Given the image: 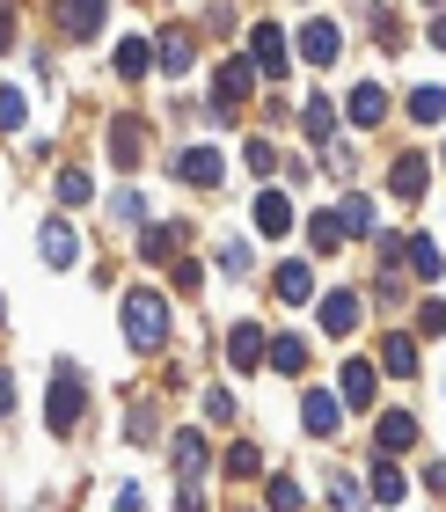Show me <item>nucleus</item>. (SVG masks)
Masks as SVG:
<instances>
[{
  "mask_svg": "<svg viewBox=\"0 0 446 512\" xmlns=\"http://www.w3.org/2000/svg\"><path fill=\"white\" fill-rule=\"evenodd\" d=\"M125 344L132 352H161L169 344V300L161 293H125Z\"/></svg>",
  "mask_w": 446,
  "mask_h": 512,
  "instance_id": "nucleus-1",
  "label": "nucleus"
},
{
  "mask_svg": "<svg viewBox=\"0 0 446 512\" xmlns=\"http://www.w3.org/2000/svg\"><path fill=\"white\" fill-rule=\"evenodd\" d=\"M81 410H88V381H81V366L66 359L59 374H52V403H44V425H52V432H74V425H81Z\"/></svg>",
  "mask_w": 446,
  "mask_h": 512,
  "instance_id": "nucleus-2",
  "label": "nucleus"
},
{
  "mask_svg": "<svg viewBox=\"0 0 446 512\" xmlns=\"http://www.w3.org/2000/svg\"><path fill=\"white\" fill-rule=\"evenodd\" d=\"M37 249H44V264H52V271H74V264H81V256H88V249H81V227H74V220H66V213L37 227Z\"/></svg>",
  "mask_w": 446,
  "mask_h": 512,
  "instance_id": "nucleus-3",
  "label": "nucleus"
},
{
  "mask_svg": "<svg viewBox=\"0 0 446 512\" xmlns=\"http://www.w3.org/2000/svg\"><path fill=\"white\" fill-rule=\"evenodd\" d=\"M249 66H256V81H286V37H278V22H249Z\"/></svg>",
  "mask_w": 446,
  "mask_h": 512,
  "instance_id": "nucleus-4",
  "label": "nucleus"
},
{
  "mask_svg": "<svg viewBox=\"0 0 446 512\" xmlns=\"http://www.w3.org/2000/svg\"><path fill=\"white\" fill-rule=\"evenodd\" d=\"M337 374H344L337 381V403L344 410H373V395H381V366H373V359H344Z\"/></svg>",
  "mask_w": 446,
  "mask_h": 512,
  "instance_id": "nucleus-5",
  "label": "nucleus"
},
{
  "mask_svg": "<svg viewBox=\"0 0 446 512\" xmlns=\"http://www.w3.org/2000/svg\"><path fill=\"white\" fill-rule=\"evenodd\" d=\"M249 88H256V66L249 59H227L220 81H213V118H234V110L249 103Z\"/></svg>",
  "mask_w": 446,
  "mask_h": 512,
  "instance_id": "nucleus-6",
  "label": "nucleus"
},
{
  "mask_svg": "<svg viewBox=\"0 0 446 512\" xmlns=\"http://www.w3.org/2000/svg\"><path fill=\"white\" fill-rule=\"evenodd\" d=\"M264 322H234V330H227V366H234V374H256V366H264Z\"/></svg>",
  "mask_w": 446,
  "mask_h": 512,
  "instance_id": "nucleus-7",
  "label": "nucleus"
},
{
  "mask_svg": "<svg viewBox=\"0 0 446 512\" xmlns=\"http://www.w3.org/2000/svg\"><path fill=\"white\" fill-rule=\"evenodd\" d=\"M300 425H308L315 439H337V425H344V403H337L330 388H308V395H300Z\"/></svg>",
  "mask_w": 446,
  "mask_h": 512,
  "instance_id": "nucleus-8",
  "label": "nucleus"
},
{
  "mask_svg": "<svg viewBox=\"0 0 446 512\" xmlns=\"http://www.w3.org/2000/svg\"><path fill=\"white\" fill-rule=\"evenodd\" d=\"M103 8H110V0H59V30L74 37V44H88V37L103 30Z\"/></svg>",
  "mask_w": 446,
  "mask_h": 512,
  "instance_id": "nucleus-9",
  "label": "nucleus"
},
{
  "mask_svg": "<svg viewBox=\"0 0 446 512\" xmlns=\"http://www.w3.org/2000/svg\"><path fill=\"white\" fill-rule=\"evenodd\" d=\"M139 154H147V125L139 118H110V161L117 169H139Z\"/></svg>",
  "mask_w": 446,
  "mask_h": 512,
  "instance_id": "nucleus-10",
  "label": "nucleus"
},
{
  "mask_svg": "<svg viewBox=\"0 0 446 512\" xmlns=\"http://www.w3.org/2000/svg\"><path fill=\"white\" fill-rule=\"evenodd\" d=\"M425 183H432V161H425V154H403V161L388 169V191H395V198H410V205L425 198Z\"/></svg>",
  "mask_w": 446,
  "mask_h": 512,
  "instance_id": "nucleus-11",
  "label": "nucleus"
},
{
  "mask_svg": "<svg viewBox=\"0 0 446 512\" xmlns=\"http://www.w3.org/2000/svg\"><path fill=\"white\" fill-rule=\"evenodd\" d=\"M322 330H330V337H351V330H359V293H351V286L322 293Z\"/></svg>",
  "mask_w": 446,
  "mask_h": 512,
  "instance_id": "nucleus-12",
  "label": "nucleus"
},
{
  "mask_svg": "<svg viewBox=\"0 0 446 512\" xmlns=\"http://www.w3.org/2000/svg\"><path fill=\"white\" fill-rule=\"evenodd\" d=\"M373 439H381V454H410V447H417V417H410V410H381Z\"/></svg>",
  "mask_w": 446,
  "mask_h": 512,
  "instance_id": "nucleus-13",
  "label": "nucleus"
},
{
  "mask_svg": "<svg viewBox=\"0 0 446 512\" xmlns=\"http://www.w3.org/2000/svg\"><path fill=\"white\" fill-rule=\"evenodd\" d=\"M344 110H351V125H381V118H388V88H381V81H359V88L344 96Z\"/></svg>",
  "mask_w": 446,
  "mask_h": 512,
  "instance_id": "nucleus-14",
  "label": "nucleus"
},
{
  "mask_svg": "<svg viewBox=\"0 0 446 512\" xmlns=\"http://www.w3.org/2000/svg\"><path fill=\"white\" fill-rule=\"evenodd\" d=\"M256 235H293V198L286 191H264V198H256Z\"/></svg>",
  "mask_w": 446,
  "mask_h": 512,
  "instance_id": "nucleus-15",
  "label": "nucleus"
},
{
  "mask_svg": "<svg viewBox=\"0 0 446 512\" xmlns=\"http://www.w3.org/2000/svg\"><path fill=\"white\" fill-rule=\"evenodd\" d=\"M337 52H344L337 22H308V30H300V59H308V66H330Z\"/></svg>",
  "mask_w": 446,
  "mask_h": 512,
  "instance_id": "nucleus-16",
  "label": "nucleus"
},
{
  "mask_svg": "<svg viewBox=\"0 0 446 512\" xmlns=\"http://www.w3.org/2000/svg\"><path fill=\"white\" fill-rule=\"evenodd\" d=\"M176 176L198 183V191H213V183H220V154H213V147H183V154H176Z\"/></svg>",
  "mask_w": 446,
  "mask_h": 512,
  "instance_id": "nucleus-17",
  "label": "nucleus"
},
{
  "mask_svg": "<svg viewBox=\"0 0 446 512\" xmlns=\"http://www.w3.org/2000/svg\"><path fill=\"white\" fill-rule=\"evenodd\" d=\"M308 293H315V264H300V256H286V264H278V300H286V308H300Z\"/></svg>",
  "mask_w": 446,
  "mask_h": 512,
  "instance_id": "nucleus-18",
  "label": "nucleus"
},
{
  "mask_svg": "<svg viewBox=\"0 0 446 512\" xmlns=\"http://www.w3.org/2000/svg\"><path fill=\"white\" fill-rule=\"evenodd\" d=\"M300 132H308V139H337V103L308 96V103H300Z\"/></svg>",
  "mask_w": 446,
  "mask_h": 512,
  "instance_id": "nucleus-19",
  "label": "nucleus"
},
{
  "mask_svg": "<svg viewBox=\"0 0 446 512\" xmlns=\"http://www.w3.org/2000/svg\"><path fill=\"white\" fill-rule=\"evenodd\" d=\"M220 469H227L234 483H249V476H264V447H256V439H234V447H227V461H220Z\"/></svg>",
  "mask_w": 446,
  "mask_h": 512,
  "instance_id": "nucleus-20",
  "label": "nucleus"
},
{
  "mask_svg": "<svg viewBox=\"0 0 446 512\" xmlns=\"http://www.w3.org/2000/svg\"><path fill=\"white\" fill-rule=\"evenodd\" d=\"M403 264H410L417 278H439V271H446V256H439L432 235H410V242H403Z\"/></svg>",
  "mask_w": 446,
  "mask_h": 512,
  "instance_id": "nucleus-21",
  "label": "nucleus"
},
{
  "mask_svg": "<svg viewBox=\"0 0 446 512\" xmlns=\"http://www.w3.org/2000/svg\"><path fill=\"white\" fill-rule=\"evenodd\" d=\"M264 359H271V374H300V366H308V344L286 330V337H271V344H264Z\"/></svg>",
  "mask_w": 446,
  "mask_h": 512,
  "instance_id": "nucleus-22",
  "label": "nucleus"
},
{
  "mask_svg": "<svg viewBox=\"0 0 446 512\" xmlns=\"http://www.w3.org/2000/svg\"><path fill=\"white\" fill-rule=\"evenodd\" d=\"M373 498H381V505H403V498H410V483H403V469H395V454L373 461Z\"/></svg>",
  "mask_w": 446,
  "mask_h": 512,
  "instance_id": "nucleus-23",
  "label": "nucleus"
},
{
  "mask_svg": "<svg viewBox=\"0 0 446 512\" xmlns=\"http://www.w3.org/2000/svg\"><path fill=\"white\" fill-rule=\"evenodd\" d=\"M381 374H403V381L417 374V344H410L403 330H395V337H381Z\"/></svg>",
  "mask_w": 446,
  "mask_h": 512,
  "instance_id": "nucleus-24",
  "label": "nucleus"
},
{
  "mask_svg": "<svg viewBox=\"0 0 446 512\" xmlns=\"http://www.w3.org/2000/svg\"><path fill=\"white\" fill-rule=\"evenodd\" d=\"M169 461H176L183 476H198L205 461H213V447H205V432H176V447H169Z\"/></svg>",
  "mask_w": 446,
  "mask_h": 512,
  "instance_id": "nucleus-25",
  "label": "nucleus"
},
{
  "mask_svg": "<svg viewBox=\"0 0 446 512\" xmlns=\"http://www.w3.org/2000/svg\"><path fill=\"white\" fill-rule=\"evenodd\" d=\"M161 74H183V66H191V30H176V22H169V30H161Z\"/></svg>",
  "mask_w": 446,
  "mask_h": 512,
  "instance_id": "nucleus-26",
  "label": "nucleus"
},
{
  "mask_svg": "<svg viewBox=\"0 0 446 512\" xmlns=\"http://www.w3.org/2000/svg\"><path fill=\"white\" fill-rule=\"evenodd\" d=\"M176 242H183V227H147V235H139V256H147V264H176Z\"/></svg>",
  "mask_w": 446,
  "mask_h": 512,
  "instance_id": "nucleus-27",
  "label": "nucleus"
},
{
  "mask_svg": "<svg viewBox=\"0 0 446 512\" xmlns=\"http://www.w3.org/2000/svg\"><path fill=\"white\" fill-rule=\"evenodd\" d=\"M410 118H417V125H439V118H446V88H425V81H417V88H410Z\"/></svg>",
  "mask_w": 446,
  "mask_h": 512,
  "instance_id": "nucleus-28",
  "label": "nucleus"
},
{
  "mask_svg": "<svg viewBox=\"0 0 446 512\" xmlns=\"http://www.w3.org/2000/svg\"><path fill=\"white\" fill-rule=\"evenodd\" d=\"M88 198H96V183H88V169H59V205H66V213H81Z\"/></svg>",
  "mask_w": 446,
  "mask_h": 512,
  "instance_id": "nucleus-29",
  "label": "nucleus"
},
{
  "mask_svg": "<svg viewBox=\"0 0 446 512\" xmlns=\"http://www.w3.org/2000/svg\"><path fill=\"white\" fill-rule=\"evenodd\" d=\"M308 242H315V256H337V249H344V227H337V213H315V220H308Z\"/></svg>",
  "mask_w": 446,
  "mask_h": 512,
  "instance_id": "nucleus-30",
  "label": "nucleus"
},
{
  "mask_svg": "<svg viewBox=\"0 0 446 512\" xmlns=\"http://www.w3.org/2000/svg\"><path fill=\"white\" fill-rule=\"evenodd\" d=\"M147 66H154L147 37H125V44H117V74H125V81H139V74H147Z\"/></svg>",
  "mask_w": 446,
  "mask_h": 512,
  "instance_id": "nucleus-31",
  "label": "nucleus"
},
{
  "mask_svg": "<svg viewBox=\"0 0 446 512\" xmlns=\"http://www.w3.org/2000/svg\"><path fill=\"white\" fill-rule=\"evenodd\" d=\"M110 213H117V227H139V220H147V198H139L132 183H125V191L110 198Z\"/></svg>",
  "mask_w": 446,
  "mask_h": 512,
  "instance_id": "nucleus-32",
  "label": "nucleus"
},
{
  "mask_svg": "<svg viewBox=\"0 0 446 512\" xmlns=\"http://www.w3.org/2000/svg\"><path fill=\"white\" fill-rule=\"evenodd\" d=\"M337 227H344V235H373V205H366V198H344Z\"/></svg>",
  "mask_w": 446,
  "mask_h": 512,
  "instance_id": "nucleus-33",
  "label": "nucleus"
},
{
  "mask_svg": "<svg viewBox=\"0 0 446 512\" xmlns=\"http://www.w3.org/2000/svg\"><path fill=\"white\" fill-rule=\"evenodd\" d=\"M125 439H132V447H147V439H154V403H132L125 410Z\"/></svg>",
  "mask_w": 446,
  "mask_h": 512,
  "instance_id": "nucleus-34",
  "label": "nucleus"
},
{
  "mask_svg": "<svg viewBox=\"0 0 446 512\" xmlns=\"http://www.w3.org/2000/svg\"><path fill=\"white\" fill-rule=\"evenodd\" d=\"M300 505H308V491L293 476H271V512H300Z\"/></svg>",
  "mask_w": 446,
  "mask_h": 512,
  "instance_id": "nucleus-35",
  "label": "nucleus"
},
{
  "mask_svg": "<svg viewBox=\"0 0 446 512\" xmlns=\"http://www.w3.org/2000/svg\"><path fill=\"white\" fill-rule=\"evenodd\" d=\"M22 118H30V103H22L15 88H0V132H22Z\"/></svg>",
  "mask_w": 446,
  "mask_h": 512,
  "instance_id": "nucleus-36",
  "label": "nucleus"
},
{
  "mask_svg": "<svg viewBox=\"0 0 446 512\" xmlns=\"http://www.w3.org/2000/svg\"><path fill=\"white\" fill-rule=\"evenodd\" d=\"M220 271H234V278L249 271V242H242V235H227V242H220Z\"/></svg>",
  "mask_w": 446,
  "mask_h": 512,
  "instance_id": "nucleus-37",
  "label": "nucleus"
},
{
  "mask_svg": "<svg viewBox=\"0 0 446 512\" xmlns=\"http://www.w3.org/2000/svg\"><path fill=\"white\" fill-rule=\"evenodd\" d=\"M330 491H337V498H330L337 512H359V505H366V498H359V476H330Z\"/></svg>",
  "mask_w": 446,
  "mask_h": 512,
  "instance_id": "nucleus-38",
  "label": "nucleus"
},
{
  "mask_svg": "<svg viewBox=\"0 0 446 512\" xmlns=\"http://www.w3.org/2000/svg\"><path fill=\"white\" fill-rule=\"evenodd\" d=\"M417 330H425V337H446V300H425V308H417Z\"/></svg>",
  "mask_w": 446,
  "mask_h": 512,
  "instance_id": "nucleus-39",
  "label": "nucleus"
},
{
  "mask_svg": "<svg viewBox=\"0 0 446 512\" xmlns=\"http://www.w3.org/2000/svg\"><path fill=\"white\" fill-rule=\"evenodd\" d=\"M249 169H256V176H271V169H278V147H264V139H249Z\"/></svg>",
  "mask_w": 446,
  "mask_h": 512,
  "instance_id": "nucleus-40",
  "label": "nucleus"
},
{
  "mask_svg": "<svg viewBox=\"0 0 446 512\" xmlns=\"http://www.w3.org/2000/svg\"><path fill=\"white\" fill-rule=\"evenodd\" d=\"M205 417H213V425H227V417H234V395L213 388V395H205Z\"/></svg>",
  "mask_w": 446,
  "mask_h": 512,
  "instance_id": "nucleus-41",
  "label": "nucleus"
},
{
  "mask_svg": "<svg viewBox=\"0 0 446 512\" xmlns=\"http://www.w3.org/2000/svg\"><path fill=\"white\" fill-rule=\"evenodd\" d=\"M0 417H15V374L0 366Z\"/></svg>",
  "mask_w": 446,
  "mask_h": 512,
  "instance_id": "nucleus-42",
  "label": "nucleus"
},
{
  "mask_svg": "<svg viewBox=\"0 0 446 512\" xmlns=\"http://www.w3.org/2000/svg\"><path fill=\"white\" fill-rule=\"evenodd\" d=\"M8 37H15V0H0V52H8Z\"/></svg>",
  "mask_w": 446,
  "mask_h": 512,
  "instance_id": "nucleus-43",
  "label": "nucleus"
},
{
  "mask_svg": "<svg viewBox=\"0 0 446 512\" xmlns=\"http://www.w3.org/2000/svg\"><path fill=\"white\" fill-rule=\"evenodd\" d=\"M176 512H205V498H198V491H183V498H176Z\"/></svg>",
  "mask_w": 446,
  "mask_h": 512,
  "instance_id": "nucleus-44",
  "label": "nucleus"
},
{
  "mask_svg": "<svg viewBox=\"0 0 446 512\" xmlns=\"http://www.w3.org/2000/svg\"><path fill=\"white\" fill-rule=\"evenodd\" d=\"M432 44H439V52H446V15H432Z\"/></svg>",
  "mask_w": 446,
  "mask_h": 512,
  "instance_id": "nucleus-45",
  "label": "nucleus"
},
{
  "mask_svg": "<svg viewBox=\"0 0 446 512\" xmlns=\"http://www.w3.org/2000/svg\"><path fill=\"white\" fill-rule=\"evenodd\" d=\"M0 322H8V300H0Z\"/></svg>",
  "mask_w": 446,
  "mask_h": 512,
  "instance_id": "nucleus-46",
  "label": "nucleus"
},
{
  "mask_svg": "<svg viewBox=\"0 0 446 512\" xmlns=\"http://www.w3.org/2000/svg\"><path fill=\"white\" fill-rule=\"evenodd\" d=\"M432 8H446V0H432Z\"/></svg>",
  "mask_w": 446,
  "mask_h": 512,
  "instance_id": "nucleus-47",
  "label": "nucleus"
}]
</instances>
